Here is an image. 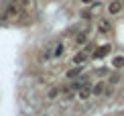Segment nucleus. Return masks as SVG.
Wrapping results in <instances>:
<instances>
[{"label": "nucleus", "instance_id": "nucleus-10", "mask_svg": "<svg viewBox=\"0 0 124 116\" xmlns=\"http://www.w3.org/2000/svg\"><path fill=\"white\" fill-rule=\"evenodd\" d=\"M104 88H106V82H98L94 86V96H102L104 94Z\"/></svg>", "mask_w": 124, "mask_h": 116}, {"label": "nucleus", "instance_id": "nucleus-3", "mask_svg": "<svg viewBox=\"0 0 124 116\" xmlns=\"http://www.w3.org/2000/svg\"><path fill=\"white\" fill-rule=\"evenodd\" d=\"M92 94H94V86H92V83H85L84 88L77 90V98H79V100H87Z\"/></svg>", "mask_w": 124, "mask_h": 116}, {"label": "nucleus", "instance_id": "nucleus-9", "mask_svg": "<svg viewBox=\"0 0 124 116\" xmlns=\"http://www.w3.org/2000/svg\"><path fill=\"white\" fill-rule=\"evenodd\" d=\"M51 57H53V43H49V45L43 49V59H45V61H49Z\"/></svg>", "mask_w": 124, "mask_h": 116}, {"label": "nucleus", "instance_id": "nucleus-6", "mask_svg": "<svg viewBox=\"0 0 124 116\" xmlns=\"http://www.w3.org/2000/svg\"><path fill=\"white\" fill-rule=\"evenodd\" d=\"M110 51H112V47H110V45L96 47V51H94V55H92V57H94V59H102V57H106L108 53H110Z\"/></svg>", "mask_w": 124, "mask_h": 116}, {"label": "nucleus", "instance_id": "nucleus-5", "mask_svg": "<svg viewBox=\"0 0 124 116\" xmlns=\"http://www.w3.org/2000/svg\"><path fill=\"white\" fill-rule=\"evenodd\" d=\"M124 8V4H122V0H112L110 4H108V12L112 14V17H116L118 12Z\"/></svg>", "mask_w": 124, "mask_h": 116}, {"label": "nucleus", "instance_id": "nucleus-12", "mask_svg": "<svg viewBox=\"0 0 124 116\" xmlns=\"http://www.w3.org/2000/svg\"><path fill=\"white\" fill-rule=\"evenodd\" d=\"M59 94H61V88H51L49 92H47V98H49V100H57Z\"/></svg>", "mask_w": 124, "mask_h": 116}, {"label": "nucleus", "instance_id": "nucleus-2", "mask_svg": "<svg viewBox=\"0 0 124 116\" xmlns=\"http://www.w3.org/2000/svg\"><path fill=\"white\" fill-rule=\"evenodd\" d=\"M90 53H87V51L85 49H81V51H77V53L73 55V65H84V63L87 61V59H90Z\"/></svg>", "mask_w": 124, "mask_h": 116}, {"label": "nucleus", "instance_id": "nucleus-14", "mask_svg": "<svg viewBox=\"0 0 124 116\" xmlns=\"http://www.w3.org/2000/svg\"><path fill=\"white\" fill-rule=\"evenodd\" d=\"M122 4H124V0H122Z\"/></svg>", "mask_w": 124, "mask_h": 116}, {"label": "nucleus", "instance_id": "nucleus-8", "mask_svg": "<svg viewBox=\"0 0 124 116\" xmlns=\"http://www.w3.org/2000/svg\"><path fill=\"white\" fill-rule=\"evenodd\" d=\"M75 45L77 47L87 45V31H79V33H75Z\"/></svg>", "mask_w": 124, "mask_h": 116}, {"label": "nucleus", "instance_id": "nucleus-11", "mask_svg": "<svg viewBox=\"0 0 124 116\" xmlns=\"http://www.w3.org/2000/svg\"><path fill=\"white\" fill-rule=\"evenodd\" d=\"M112 65H114L116 69H120V67H124V55H116L114 59H112Z\"/></svg>", "mask_w": 124, "mask_h": 116}, {"label": "nucleus", "instance_id": "nucleus-4", "mask_svg": "<svg viewBox=\"0 0 124 116\" xmlns=\"http://www.w3.org/2000/svg\"><path fill=\"white\" fill-rule=\"evenodd\" d=\"M81 73H84V65H73L71 69H67L65 77H67V80H77Z\"/></svg>", "mask_w": 124, "mask_h": 116}, {"label": "nucleus", "instance_id": "nucleus-1", "mask_svg": "<svg viewBox=\"0 0 124 116\" xmlns=\"http://www.w3.org/2000/svg\"><path fill=\"white\" fill-rule=\"evenodd\" d=\"M98 33L110 35V33H112V23H110L108 18H100V20H98Z\"/></svg>", "mask_w": 124, "mask_h": 116}, {"label": "nucleus", "instance_id": "nucleus-13", "mask_svg": "<svg viewBox=\"0 0 124 116\" xmlns=\"http://www.w3.org/2000/svg\"><path fill=\"white\" fill-rule=\"evenodd\" d=\"M81 4H94V2H98V0H79Z\"/></svg>", "mask_w": 124, "mask_h": 116}, {"label": "nucleus", "instance_id": "nucleus-7", "mask_svg": "<svg viewBox=\"0 0 124 116\" xmlns=\"http://www.w3.org/2000/svg\"><path fill=\"white\" fill-rule=\"evenodd\" d=\"M63 53H65V43H63V41H55V43H53V57L59 59Z\"/></svg>", "mask_w": 124, "mask_h": 116}]
</instances>
